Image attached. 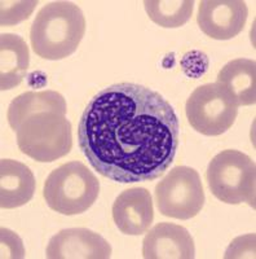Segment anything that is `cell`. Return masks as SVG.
<instances>
[{"label": "cell", "instance_id": "6da1fadb", "mask_svg": "<svg viewBox=\"0 0 256 259\" xmlns=\"http://www.w3.org/2000/svg\"><path fill=\"white\" fill-rule=\"evenodd\" d=\"M89 165L113 182H151L172 165L180 143L176 112L165 97L136 83L112 84L92 97L78 124Z\"/></svg>", "mask_w": 256, "mask_h": 259}, {"label": "cell", "instance_id": "7a4b0ae2", "mask_svg": "<svg viewBox=\"0 0 256 259\" xmlns=\"http://www.w3.org/2000/svg\"><path fill=\"white\" fill-rule=\"evenodd\" d=\"M85 32L82 9L71 2H52L40 9L30 29V43L39 57L64 60L79 47Z\"/></svg>", "mask_w": 256, "mask_h": 259}, {"label": "cell", "instance_id": "3957f363", "mask_svg": "<svg viewBox=\"0 0 256 259\" xmlns=\"http://www.w3.org/2000/svg\"><path fill=\"white\" fill-rule=\"evenodd\" d=\"M100 183L92 171L79 161L61 165L48 175L43 197L53 211L78 215L87 211L97 200Z\"/></svg>", "mask_w": 256, "mask_h": 259}, {"label": "cell", "instance_id": "277c9868", "mask_svg": "<svg viewBox=\"0 0 256 259\" xmlns=\"http://www.w3.org/2000/svg\"><path fill=\"white\" fill-rule=\"evenodd\" d=\"M65 115L41 112L25 119L16 131L21 152L38 162H53L70 153L73 134Z\"/></svg>", "mask_w": 256, "mask_h": 259}, {"label": "cell", "instance_id": "5b68a950", "mask_svg": "<svg viewBox=\"0 0 256 259\" xmlns=\"http://www.w3.org/2000/svg\"><path fill=\"white\" fill-rule=\"evenodd\" d=\"M206 179L211 193L221 202H247L255 207L256 167L247 154L236 149L223 150L209 163Z\"/></svg>", "mask_w": 256, "mask_h": 259}, {"label": "cell", "instance_id": "8992f818", "mask_svg": "<svg viewBox=\"0 0 256 259\" xmlns=\"http://www.w3.org/2000/svg\"><path fill=\"white\" fill-rule=\"evenodd\" d=\"M154 196L161 214L180 221L194 218L206 200L198 171L188 166L172 168L157 184Z\"/></svg>", "mask_w": 256, "mask_h": 259}, {"label": "cell", "instance_id": "52a82bcc", "mask_svg": "<svg viewBox=\"0 0 256 259\" xmlns=\"http://www.w3.org/2000/svg\"><path fill=\"white\" fill-rule=\"evenodd\" d=\"M185 113L189 123L197 133L219 136L234 124L238 106L219 83H207L191 92Z\"/></svg>", "mask_w": 256, "mask_h": 259}, {"label": "cell", "instance_id": "ba28073f", "mask_svg": "<svg viewBox=\"0 0 256 259\" xmlns=\"http://www.w3.org/2000/svg\"><path fill=\"white\" fill-rule=\"evenodd\" d=\"M248 9L242 0H203L198 7V26L207 36L229 40L243 30Z\"/></svg>", "mask_w": 256, "mask_h": 259}, {"label": "cell", "instance_id": "9c48e42d", "mask_svg": "<svg viewBox=\"0 0 256 259\" xmlns=\"http://www.w3.org/2000/svg\"><path fill=\"white\" fill-rule=\"evenodd\" d=\"M45 254L49 259H108L112 256V246L93 231L68 228L49 240Z\"/></svg>", "mask_w": 256, "mask_h": 259}, {"label": "cell", "instance_id": "30bf717a", "mask_svg": "<svg viewBox=\"0 0 256 259\" xmlns=\"http://www.w3.org/2000/svg\"><path fill=\"white\" fill-rule=\"evenodd\" d=\"M142 256L145 259H193L194 240L189 231L179 224L158 223L145 235Z\"/></svg>", "mask_w": 256, "mask_h": 259}, {"label": "cell", "instance_id": "8fae6325", "mask_svg": "<svg viewBox=\"0 0 256 259\" xmlns=\"http://www.w3.org/2000/svg\"><path fill=\"white\" fill-rule=\"evenodd\" d=\"M113 219L122 233L140 236L147 232L154 219L153 197L146 188L122 192L113 203Z\"/></svg>", "mask_w": 256, "mask_h": 259}, {"label": "cell", "instance_id": "7c38bea8", "mask_svg": "<svg viewBox=\"0 0 256 259\" xmlns=\"http://www.w3.org/2000/svg\"><path fill=\"white\" fill-rule=\"evenodd\" d=\"M35 178L25 163L13 159L0 161V207L24 206L35 193Z\"/></svg>", "mask_w": 256, "mask_h": 259}, {"label": "cell", "instance_id": "4fadbf2b", "mask_svg": "<svg viewBox=\"0 0 256 259\" xmlns=\"http://www.w3.org/2000/svg\"><path fill=\"white\" fill-rule=\"evenodd\" d=\"M216 83L228 92L237 106L256 103V64L253 60L236 59L224 65Z\"/></svg>", "mask_w": 256, "mask_h": 259}, {"label": "cell", "instance_id": "5bb4252c", "mask_svg": "<svg viewBox=\"0 0 256 259\" xmlns=\"http://www.w3.org/2000/svg\"><path fill=\"white\" fill-rule=\"evenodd\" d=\"M30 65L29 47L20 35H0V89L17 87L26 77Z\"/></svg>", "mask_w": 256, "mask_h": 259}, {"label": "cell", "instance_id": "9a60e30c", "mask_svg": "<svg viewBox=\"0 0 256 259\" xmlns=\"http://www.w3.org/2000/svg\"><path fill=\"white\" fill-rule=\"evenodd\" d=\"M41 112H59L66 114L68 105L65 97L56 91H29L20 95L9 104L8 118L9 126L17 131L21 123L27 119L30 115Z\"/></svg>", "mask_w": 256, "mask_h": 259}, {"label": "cell", "instance_id": "2e32d148", "mask_svg": "<svg viewBox=\"0 0 256 259\" xmlns=\"http://www.w3.org/2000/svg\"><path fill=\"white\" fill-rule=\"evenodd\" d=\"M145 11L153 22L166 29L181 27L190 20L193 0H145Z\"/></svg>", "mask_w": 256, "mask_h": 259}, {"label": "cell", "instance_id": "e0dca14e", "mask_svg": "<svg viewBox=\"0 0 256 259\" xmlns=\"http://www.w3.org/2000/svg\"><path fill=\"white\" fill-rule=\"evenodd\" d=\"M181 66L186 75L189 77H199L209 66V59L204 53L202 52H190L186 53L181 61Z\"/></svg>", "mask_w": 256, "mask_h": 259}]
</instances>
